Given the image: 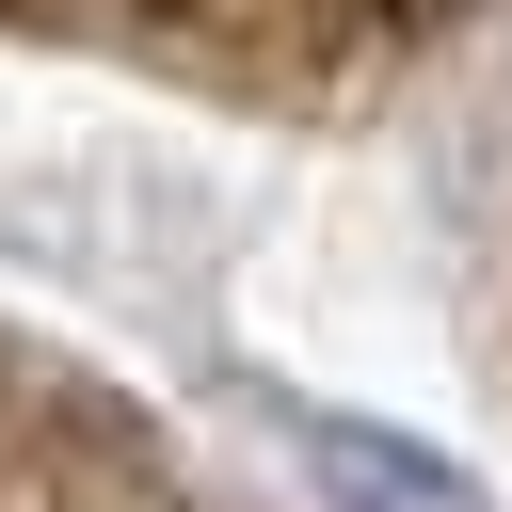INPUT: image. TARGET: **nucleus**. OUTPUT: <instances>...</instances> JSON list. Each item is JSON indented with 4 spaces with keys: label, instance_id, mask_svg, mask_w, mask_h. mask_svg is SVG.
Listing matches in <instances>:
<instances>
[{
    "label": "nucleus",
    "instance_id": "f257e3e1",
    "mask_svg": "<svg viewBox=\"0 0 512 512\" xmlns=\"http://www.w3.org/2000/svg\"><path fill=\"white\" fill-rule=\"evenodd\" d=\"M272 432H288V464H304L336 512H480V480H464L448 448L384 432V416H320V400H272Z\"/></svg>",
    "mask_w": 512,
    "mask_h": 512
}]
</instances>
